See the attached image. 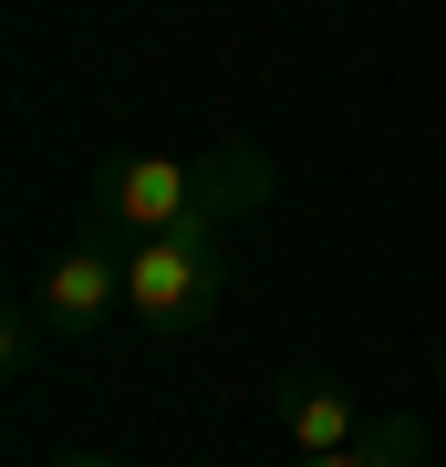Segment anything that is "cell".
<instances>
[{"label": "cell", "mask_w": 446, "mask_h": 467, "mask_svg": "<svg viewBox=\"0 0 446 467\" xmlns=\"http://www.w3.org/2000/svg\"><path fill=\"white\" fill-rule=\"evenodd\" d=\"M218 218H177V229L135 239L125 250V312L146 333H198V322L229 301V250H218Z\"/></svg>", "instance_id": "obj_1"}, {"label": "cell", "mask_w": 446, "mask_h": 467, "mask_svg": "<svg viewBox=\"0 0 446 467\" xmlns=\"http://www.w3.org/2000/svg\"><path fill=\"white\" fill-rule=\"evenodd\" d=\"M187 208H198V156H115L94 187V229H115V239H156Z\"/></svg>", "instance_id": "obj_2"}, {"label": "cell", "mask_w": 446, "mask_h": 467, "mask_svg": "<svg viewBox=\"0 0 446 467\" xmlns=\"http://www.w3.org/2000/svg\"><path fill=\"white\" fill-rule=\"evenodd\" d=\"M115 301H125V260L104 250V239H63V250L42 260V291H32V312H42L63 343H83L104 312H115Z\"/></svg>", "instance_id": "obj_3"}, {"label": "cell", "mask_w": 446, "mask_h": 467, "mask_svg": "<svg viewBox=\"0 0 446 467\" xmlns=\"http://www.w3.org/2000/svg\"><path fill=\"white\" fill-rule=\"evenodd\" d=\"M281 426H291L301 457H332V447H353L374 416H364V405H353L332 374H281Z\"/></svg>", "instance_id": "obj_4"}, {"label": "cell", "mask_w": 446, "mask_h": 467, "mask_svg": "<svg viewBox=\"0 0 446 467\" xmlns=\"http://www.w3.org/2000/svg\"><path fill=\"white\" fill-rule=\"evenodd\" d=\"M270 187H281V177H270V156L249 146V135H229V146L198 156V208H187V218H218V229H229V218L270 208Z\"/></svg>", "instance_id": "obj_5"}, {"label": "cell", "mask_w": 446, "mask_h": 467, "mask_svg": "<svg viewBox=\"0 0 446 467\" xmlns=\"http://www.w3.org/2000/svg\"><path fill=\"white\" fill-rule=\"evenodd\" d=\"M301 467H426V426L415 416H374L353 447H332V457H301Z\"/></svg>", "instance_id": "obj_6"}, {"label": "cell", "mask_w": 446, "mask_h": 467, "mask_svg": "<svg viewBox=\"0 0 446 467\" xmlns=\"http://www.w3.org/2000/svg\"><path fill=\"white\" fill-rule=\"evenodd\" d=\"M42 333H52L42 312H11V322H0V364H11V374H32V364H42Z\"/></svg>", "instance_id": "obj_7"}, {"label": "cell", "mask_w": 446, "mask_h": 467, "mask_svg": "<svg viewBox=\"0 0 446 467\" xmlns=\"http://www.w3.org/2000/svg\"><path fill=\"white\" fill-rule=\"evenodd\" d=\"M52 467H115V457H104V447H63V457H52Z\"/></svg>", "instance_id": "obj_8"}, {"label": "cell", "mask_w": 446, "mask_h": 467, "mask_svg": "<svg viewBox=\"0 0 446 467\" xmlns=\"http://www.w3.org/2000/svg\"><path fill=\"white\" fill-rule=\"evenodd\" d=\"M436 395H446V364H436Z\"/></svg>", "instance_id": "obj_9"}]
</instances>
